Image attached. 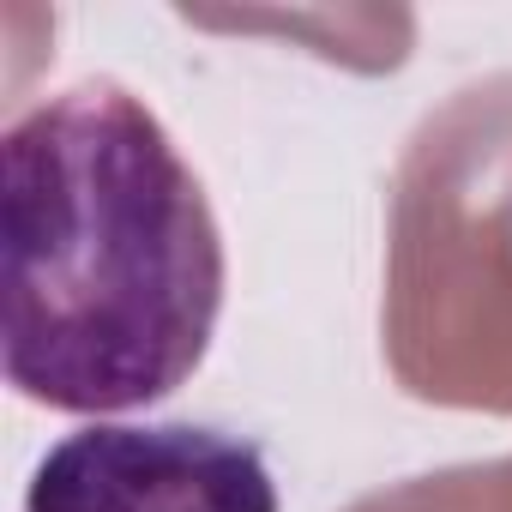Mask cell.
<instances>
[{"mask_svg":"<svg viewBox=\"0 0 512 512\" xmlns=\"http://www.w3.org/2000/svg\"><path fill=\"white\" fill-rule=\"evenodd\" d=\"M223 314V229L169 127L115 79L0 133V362L19 398L121 416L187 386Z\"/></svg>","mask_w":512,"mask_h":512,"instance_id":"obj_1","label":"cell"},{"mask_svg":"<svg viewBox=\"0 0 512 512\" xmlns=\"http://www.w3.org/2000/svg\"><path fill=\"white\" fill-rule=\"evenodd\" d=\"M25 512H278V482L211 422H85L37 458Z\"/></svg>","mask_w":512,"mask_h":512,"instance_id":"obj_2","label":"cell"}]
</instances>
